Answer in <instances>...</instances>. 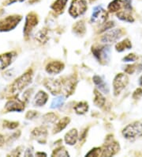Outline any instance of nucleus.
I'll list each match as a JSON object with an SVG mask.
<instances>
[{"instance_id": "nucleus-1", "label": "nucleus", "mask_w": 142, "mask_h": 157, "mask_svg": "<svg viewBox=\"0 0 142 157\" xmlns=\"http://www.w3.org/2000/svg\"><path fill=\"white\" fill-rule=\"evenodd\" d=\"M32 70H28L25 74L17 78L14 80V82L10 85L9 87V93L11 95H16L18 93L23 90L27 86L30 84L32 79Z\"/></svg>"}, {"instance_id": "nucleus-2", "label": "nucleus", "mask_w": 142, "mask_h": 157, "mask_svg": "<svg viewBox=\"0 0 142 157\" xmlns=\"http://www.w3.org/2000/svg\"><path fill=\"white\" fill-rule=\"evenodd\" d=\"M122 135L128 140H134L142 136V124L139 121H134L123 128Z\"/></svg>"}, {"instance_id": "nucleus-3", "label": "nucleus", "mask_w": 142, "mask_h": 157, "mask_svg": "<svg viewBox=\"0 0 142 157\" xmlns=\"http://www.w3.org/2000/svg\"><path fill=\"white\" fill-rule=\"evenodd\" d=\"M93 56L96 58L99 62L105 64L109 61L110 57V47L107 45H96L92 48Z\"/></svg>"}, {"instance_id": "nucleus-4", "label": "nucleus", "mask_w": 142, "mask_h": 157, "mask_svg": "<svg viewBox=\"0 0 142 157\" xmlns=\"http://www.w3.org/2000/svg\"><path fill=\"white\" fill-rule=\"evenodd\" d=\"M87 9V2L85 0H73L69 8V13L70 16L76 18L84 14Z\"/></svg>"}, {"instance_id": "nucleus-5", "label": "nucleus", "mask_w": 142, "mask_h": 157, "mask_svg": "<svg viewBox=\"0 0 142 157\" xmlns=\"http://www.w3.org/2000/svg\"><path fill=\"white\" fill-rule=\"evenodd\" d=\"M22 17L20 15L8 16L0 21V31L8 32L16 28L19 22L21 21Z\"/></svg>"}, {"instance_id": "nucleus-6", "label": "nucleus", "mask_w": 142, "mask_h": 157, "mask_svg": "<svg viewBox=\"0 0 142 157\" xmlns=\"http://www.w3.org/2000/svg\"><path fill=\"white\" fill-rule=\"evenodd\" d=\"M129 83V78L124 73H119L118 74L113 81V88H114V95L118 96L126 87Z\"/></svg>"}, {"instance_id": "nucleus-7", "label": "nucleus", "mask_w": 142, "mask_h": 157, "mask_svg": "<svg viewBox=\"0 0 142 157\" xmlns=\"http://www.w3.org/2000/svg\"><path fill=\"white\" fill-rule=\"evenodd\" d=\"M108 136L106 140V143L104 144L102 147V156H112L115 155L118 151H119L120 146L118 143L113 140V136L109 137Z\"/></svg>"}, {"instance_id": "nucleus-8", "label": "nucleus", "mask_w": 142, "mask_h": 157, "mask_svg": "<svg viewBox=\"0 0 142 157\" xmlns=\"http://www.w3.org/2000/svg\"><path fill=\"white\" fill-rule=\"evenodd\" d=\"M62 79V93L66 97L74 94L77 85V78L74 75L61 78Z\"/></svg>"}, {"instance_id": "nucleus-9", "label": "nucleus", "mask_w": 142, "mask_h": 157, "mask_svg": "<svg viewBox=\"0 0 142 157\" xmlns=\"http://www.w3.org/2000/svg\"><path fill=\"white\" fill-rule=\"evenodd\" d=\"M38 22H39V19H38V16L36 13L31 12V13H28V15L26 16V18H25V26H24V34H25V38H28L32 29L38 25Z\"/></svg>"}, {"instance_id": "nucleus-10", "label": "nucleus", "mask_w": 142, "mask_h": 157, "mask_svg": "<svg viewBox=\"0 0 142 157\" xmlns=\"http://www.w3.org/2000/svg\"><path fill=\"white\" fill-rule=\"evenodd\" d=\"M46 88L54 95L62 93V79L47 78L44 82Z\"/></svg>"}, {"instance_id": "nucleus-11", "label": "nucleus", "mask_w": 142, "mask_h": 157, "mask_svg": "<svg viewBox=\"0 0 142 157\" xmlns=\"http://www.w3.org/2000/svg\"><path fill=\"white\" fill-rule=\"evenodd\" d=\"M108 17V13L102 6H96L94 8L91 17V21L94 23L104 24Z\"/></svg>"}, {"instance_id": "nucleus-12", "label": "nucleus", "mask_w": 142, "mask_h": 157, "mask_svg": "<svg viewBox=\"0 0 142 157\" xmlns=\"http://www.w3.org/2000/svg\"><path fill=\"white\" fill-rule=\"evenodd\" d=\"M123 34V30L122 29H113L107 31L101 37L102 42L112 43L116 41L121 37Z\"/></svg>"}, {"instance_id": "nucleus-13", "label": "nucleus", "mask_w": 142, "mask_h": 157, "mask_svg": "<svg viewBox=\"0 0 142 157\" xmlns=\"http://www.w3.org/2000/svg\"><path fill=\"white\" fill-rule=\"evenodd\" d=\"M25 102L18 98H13L6 102L5 109L7 112H21L25 109Z\"/></svg>"}, {"instance_id": "nucleus-14", "label": "nucleus", "mask_w": 142, "mask_h": 157, "mask_svg": "<svg viewBox=\"0 0 142 157\" xmlns=\"http://www.w3.org/2000/svg\"><path fill=\"white\" fill-rule=\"evenodd\" d=\"M64 67V63L63 62L56 60V61H51L49 63H47L45 70L47 73H49L51 75H57L63 71Z\"/></svg>"}, {"instance_id": "nucleus-15", "label": "nucleus", "mask_w": 142, "mask_h": 157, "mask_svg": "<svg viewBox=\"0 0 142 157\" xmlns=\"http://www.w3.org/2000/svg\"><path fill=\"white\" fill-rule=\"evenodd\" d=\"M16 56L14 52H9L0 55V70L5 69L11 64L13 58Z\"/></svg>"}, {"instance_id": "nucleus-16", "label": "nucleus", "mask_w": 142, "mask_h": 157, "mask_svg": "<svg viewBox=\"0 0 142 157\" xmlns=\"http://www.w3.org/2000/svg\"><path fill=\"white\" fill-rule=\"evenodd\" d=\"M32 134L37 139V141L40 143H45L47 136V131L44 127L40 126L35 128L32 132Z\"/></svg>"}, {"instance_id": "nucleus-17", "label": "nucleus", "mask_w": 142, "mask_h": 157, "mask_svg": "<svg viewBox=\"0 0 142 157\" xmlns=\"http://www.w3.org/2000/svg\"><path fill=\"white\" fill-rule=\"evenodd\" d=\"M78 139V132L76 128H72L65 135V142L69 145H74Z\"/></svg>"}, {"instance_id": "nucleus-18", "label": "nucleus", "mask_w": 142, "mask_h": 157, "mask_svg": "<svg viewBox=\"0 0 142 157\" xmlns=\"http://www.w3.org/2000/svg\"><path fill=\"white\" fill-rule=\"evenodd\" d=\"M48 100V94L43 90L38 91L34 98V104L36 106H43L47 103Z\"/></svg>"}, {"instance_id": "nucleus-19", "label": "nucleus", "mask_w": 142, "mask_h": 157, "mask_svg": "<svg viewBox=\"0 0 142 157\" xmlns=\"http://www.w3.org/2000/svg\"><path fill=\"white\" fill-rule=\"evenodd\" d=\"M67 2H68V0H55L53 4L51 5V8L55 13L60 14V13H63V10L66 7Z\"/></svg>"}, {"instance_id": "nucleus-20", "label": "nucleus", "mask_w": 142, "mask_h": 157, "mask_svg": "<svg viewBox=\"0 0 142 157\" xmlns=\"http://www.w3.org/2000/svg\"><path fill=\"white\" fill-rule=\"evenodd\" d=\"M70 122V118L68 117H65L59 120L58 122L55 124V127L53 128V133H58L60 132L61 131H63L67 125Z\"/></svg>"}, {"instance_id": "nucleus-21", "label": "nucleus", "mask_w": 142, "mask_h": 157, "mask_svg": "<svg viewBox=\"0 0 142 157\" xmlns=\"http://www.w3.org/2000/svg\"><path fill=\"white\" fill-rule=\"evenodd\" d=\"M132 48V44L129 39H124L123 40L118 42L115 45V49L117 52H123L126 49H130Z\"/></svg>"}, {"instance_id": "nucleus-22", "label": "nucleus", "mask_w": 142, "mask_h": 157, "mask_svg": "<svg viewBox=\"0 0 142 157\" xmlns=\"http://www.w3.org/2000/svg\"><path fill=\"white\" fill-rule=\"evenodd\" d=\"M106 99L104 97L100 91H99L97 89L94 90V103L99 106V107H103L105 105Z\"/></svg>"}, {"instance_id": "nucleus-23", "label": "nucleus", "mask_w": 142, "mask_h": 157, "mask_svg": "<svg viewBox=\"0 0 142 157\" xmlns=\"http://www.w3.org/2000/svg\"><path fill=\"white\" fill-rule=\"evenodd\" d=\"M122 0H113L112 2L109 3L107 6V10L111 13H115L118 10H121L122 6Z\"/></svg>"}, {"instance_id": "nucleus-24", "label": "nucleus", "mask_w": 142, "mask_h": 157, "mask_svg": "<svg viewBox=\"0 0 142 157\" xmlns=\"http://www.w3.org/2000/svg\"><path fill=\"white\" fill-rule=\"evenodd\" d=\"M129 11V10H125V11H119L117 13L118 18H119L122 21H126V22H133L134 18Z\"/></svg>"}, {"instance_id": "nucleus-25", "label": "nucleus", "mask_w": 142, "mask_h": 157, "mask_svg": "<svg viewBox=\"0 0 142 157\" xmlns=\"http://www.w3.org/2000/svg\"><path fill=\"white\" fill-rule=\"evenodd\" d=\"M74 109L78 114H85L89 110V104L86 101H81L74 106Z\"/></svg>"}, {"instance_id": "nucleus-26", "label": "nucleus", "mask_w": 142, "mask_h": 157, "mask_svg": "<svg viewBox=\"0 0 142 157\" xmlns=\"http://www.w3.org/2000/svg\"><path fill=\"white\" fill-rule=\"evenodd\" d=\"M74 32L78 35H83L86 32V28L83 21H79L76 23L73 27Z\"/></svg>"}, {"instance_id": "nucleus-27", "label": "nucleus", "mask_w": 142, "mask_h": 157, "mask_svg": "<svg viewBox=\"0 0 142 157\" xmlns=\"http://www.w3.org/2000/svg\"><path fill=\"white\" fill-rule=\"evenodd\" d=\"M48 30L47 29H41L36 35V39L40 43H46L48 40Z\"/></svg>"}, {"instance_id": "nucleus-28", "label": "nucleus", "mask_w": 142, "mask_h": 157, "mask_svg": "<svg viewBox=\"0 0 142 157\" xmlns=\"http://www.w3.org/2000/svg\"><path fill=\"white\" fill-rule=\"evenodd\" d=\"M51 155L52 156H69L70 155L64 147H59L54 150Z\"/></svg>"}, {"instance_id": "nucleus-29", "label": "nucleus", "mask_w": 142, "mask_h": 157, "mask_svg": "<svg viewBox=\"0 0 142 157\" xmlns=\"http://www.w3.org/2000/svg\"><path fill=\"white\" fill-rule=\"evenodd\" d=\"M64 98L62 97V96H59V97H57L55 99L52 101L51 104V108L52 109H55V108H59L60 107L61 105H63V103H64Z\"/></svg>"}, {"instance_id": "nucleus-30", "label": "nucleus", "mask_w": 142, "mask_h": 157, "mask_svg": "<svg viewBox=\"0 0 142 157\" xmlns=\"http://www.w3.org/2000/svg\"><path fill=\"white\" fill-rule=\"evenodd\" d=\"M102 153V148L101 147H94L86 154V156H100Z\"/></svg>"}, {"instance_id": "nucleus-31", "label": "nucleus", "mask_w": 142, "mask_h": 157, "mask_svg": "<svg viewBox=\"0 0 142 157\" xmlns=\"http://www.w3.org/2000/svg\"><path fill=\"white\" fill-rule=\"evenodd\" d=\"M57 115L54 113H48L44 116V120L47 122L52 123L57 120Z\"/></svg>"}, {"instance_id": "nucleus-32", "label": "nucleus", "mask_w": 142, "mask_h": 157, "mask_svg": "<svg viewBox=\"0 0 142 157\" xmlns=\"http://www.w3.org/2000/svg\"><path fill=\"white\" fill-rule=\"evenodd\" d=\"M18 122H14V121H5L3 122V126L6 128H9V129H13V128H17L18 126Z\"/></svg>"}, {"instance_id": "nucleus-33", "label": "nucleus", "mask_w": 142, "mask_h": 157, "mask_svg": "<svg viewBox=\"0 0 142 157\" xmlns=\"http://www.w3.org/2000/svg\"><path fill=\"white\" fill-rule=\"evenodd\" d=\"M137 59V56L134 53H129L123 58L124 62H133Z\"/></svg>"}, {"instance_id": "nucleus-34", "label": "nucleus", "mask_w": 142, "mask_h": 157, "mask_svg": "<svg viewBox=\"0 0 142 157\" xmlns=\"http://www.w3.org/2000/svg\"><path fill=\"white\" fill-rule=\"evenodd\" d=\"M115 26V22L114 21H109V22H107L104 24V26L102 27V29L100 31V33H102V32H105V31L108 30V29H111Z\"/></svg>"}, {"instance_id": "nucleus-35", "label": "nucleus", "mask_w": 142, "mask_h": 157, "mask_svg": "<svg viewBox=\"0 0 142 157\" xmlns=\"http://www.w3.org/2000/svg\"><path fill=\"white\" fill-rule=\"evenodd\" d=\"M136 67L137 66L135 64H129V65H127L125 67L124 71L127 74H130L131 75V74H133V72L136 71Z\"/></svg>"}, {"instance_id": "nucleus-36", "label": "nucleus", "mask_w": 142, "mask_h": 157, "mask_svg": "<svg viewBox=\"0 0 142 157\" xmlns=\"http://www.w3.org/2000/svg\"><path fill=\"white\" fill-rule=\"evenodd\" d=\"M93 82H94L96 85H97L98 86H101V85H103L104 83L102 78H101L100 76H99V75H95V76H93Z\"/></svg>"}, {"instance_id": "nucleus-37", "label": "nucleus", "mask_w": 142, "mask_h": 157, "mask_svg": "<svg viewBox=\"0 0 142 157\" xmlns=\"http://www.w3.org/2000/svg\"><path fill=\"white\" fill-rule=\"evenodd\" d=\"M142 96V88H137L133 92L132 97L133 99H139Z\"/></svg>"}, {"instance_id": "nucleus-38", "label": "nucleus", "mask_w": 142, "mask_h": 157, "mask_svg": "<svg viewBox=\"0 0 142 157\" xmlns=\"http://www.w3.org/2000/svg\"><path fill=\"white\" fill-rule=\"evenodd\" d=\"M38 114V113L36 111H33V110H31V111L27 112L26 115H25V117L27 119H32L34 118L35 117H36Z\"/></svg>"}, {"instance_id": "nucleus-39", "label": "nucleus", "mask_w": 142, "mask_h": 157, "mask_svg": "<svg viewBox=\"0 0 142 157\" xmlns=\"http://www.w3.org/2000/svg\"><path fill=\"white\" fill-rule=\"evenodd\" d=\"M131 2H132V0H124V6H125L126 10H130L132 9Z\"/></svg>"}, {"instance_id": "nucleus-40", "label": "nucleus", "mask_w": 142, "mask_h": 157, "mask_svg": "<svg viewBox=\"0 0 142 157\" xmlns=\"http://www.w3.org/2000/svg\"><path fill=\"white\" fill-rule=\"evenodd\" d=\"M25 156H32V147H28V149L25 151Z\"/></svg>"}, {"instance_id": "nucleus-41", "label": "nucleus", "mask_w": 142, "mask_h": 157, "mask_svg": "<svg viewBox=\"0 0 142 157\" xmlns=\"http://www.w3.org/2000/svg\"><path fill=\"white\" fill-rule=\"evenodd\" d=\"M24 0H7L6 2V5H10V4L16 2H23Z\"/></svg>"}, {"instance_id": "nucleus-42", "label": "nucleus", "mask_w": 142, "mask_h": 157, "mask_svg": "<svg viewBox=\"0 0 142 157\" xmlns=\"http://www.w3.org/2000/svg\"><path fill=\"white\" fill-rule=\"evenodd\" d=\"M4 141H5V139H4L3 136L0 134V147L4 144Z\"/></svg>"}, {"instance_id": "nucleus-43", "label": "nucleus", "mask_w": 142, "mask_h": 157, "mask_svg": "<svg viewBox=\"0 0 142 157\" xmlns=\"http://www.w3.org/2000/svg\"><path fill=\"white\" fill-rule=\"evenodd\" d=\"M36 156H40V155H44V156H47V154L44 153V152H37L36 154Z\"/></svg>"}, {"instance_id": "nucleus-44", "label": "nucleus", "mask_w": 142, "mask_h": 157, "mask_svg": "<svg viewBox=\"0 0 142 157\" xmlns=\"http://www.w3.org/2000/svg\"><path fill=\"white\" fill-rule=\"evenodd\" d=\"M40 0H29V3H35V2H39Z\"/></svg>"}, {"instance_id": "nucleus-45", "label": "nucleus", "mask_w": 142, "mask_h": 157, "mask_svg": "<svg viewBox=\"0 0 142 157\" xmlns=\"http://www.w3.org/2000/svg\"><path fill=\"white\" fill-rule=\"evenodd\" d=\"M139 84H140V86H142V75L140 77V78H139Z\"/></svg>"}, {"instance_id": "nucleus-46", "label": "nucleus", "mask_w": 142, "mask_h": 157, "mask_svg": "<svg viewBox=\"0 0 142 157\" xmlns=\"http://www.w3.org/2000/svg\"><path fill=\"white\" fill-rule=\"evenodd\" d=\"M90 2H94V1H96V0H89Z\"/></svg>"}]
</instances>
